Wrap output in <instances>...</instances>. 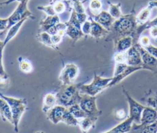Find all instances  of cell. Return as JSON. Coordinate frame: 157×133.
<instances>
[{"label":"cell","mask_w":157,"mask_h":133,"mask_svg":"<svg viewBox=\"0 0 157 133\" xmlns=\"http://www.w3.org/2000/svg\"><path fill=\"white\" fill-rule=\"evenodd\" d=\"M136 16L133 8L131 13L123 15L120 18L115 20L110 28L109 34L107 36L105 40L112 41L114 43L121 38L131 36L133 38L134 45L137 43L136 30L138 25L136 23Z\"/></svg>","instance_id":"1"},{"label":"cell","mask_w":157,"mask_h":133,"mask_svg":"<svg viewBox=\"0 0 157 133\" xmlns=\"http://www.w3.org/2000/svg\"><path fill=\"white\" fill-rule=\"evenodd\" d=\"M81 84L82 83L67 85H61L55 94L57 104L68 108L71 106L78 104L81 98L79 89Z\"/></svg>","instance_id":"2"},{"label":"cell","mask_w":157,"mask_h":133,"mask_svg":"<svg viewBox=\"0 0 157 133\" xmlns=\"http://www.w3.org/2000/svg\"><path fill=\"white\" fill-rule=\"evenodd\" d=\"M0 97L4 99L9 105L12 120L14 131L18 132V124L23 114L28 109L27 101L25 98H16L6 96L0 92Z\"/></svg>","instance_id":"3"},{"label":"cell","mask_w":157,"mask_h":133,"mask_svg":"<svg viewBox=\"0 0 157 133\" xmlns=\"http://www.w3.org/2000/svg\"><path fill=\"white\" fill-rule=\"evenodd\" d=\"M47 118L53 124H56L63 122L68 126H76L78 120L69 112V109L64 106L56 105L46 113Z\"/></svg>","instance_id":"4"},{"label":"cell","mask_w":157,"mask_h":133,"mask_svg":"<svg viewBox=\"0 0 157 133\" xmlns=\"http://www.w3.org/2000/svg\"><path fill=\"white\" fill-rule=\"evenodd\" d=\"M112 80V77H102L96 73L92 82L88 84L82 83L80 86V92L92 96H96L101 93L104 90L108 88L109 83Z\"/></svg>","instance_id":"5"},{"label":"cell","mask_w":157,"mask_h":133,"mask_svg":"<svg viewBox=\"0 0 157 133\" xmlns=\"http://www.w3.org/2000/svg\"><path fill=\"white\" fill-rule=\"evenodd\" d=\"M66 24V34L73 41L76 42L85 35L82 31V24L78 21L75 11L72 9L69 20L65 22Z\"/></svg>","instance_id":"6"},{"label":"cell","mask_w":157,"mask_h":133,"mask_svg":"<svg viewBox=\"0 0 157 133\" xmlns=\"http://www.w3.org/2000/svg\"><path fill=\"white\" fill-rule=\"evenodd\" d=\"M37 8L43 11L47 15H58L65 12H72L73 9L71 0H62L51 3L48 5L38 6Z\"/></svg>","instance_id":"7"},{"label":"cell","mask_w":157,"mask_h":133,"mask_svg":"<svg viewBox=\"0 0 157 133\" xmlns=\"http://www.w3.org/2000/svg\"><path fill=\"white\" fill-rule=\"evenodd\" d=\"M78 105L88 116L99 117L102 115V111L98 109L97 107L96 96L81 93V98Z\"/></svg>","instance_id":"8"},{"label":"cell","mask_w":157,"mask_h":133,"mask_svg":"<svg viewBox=\"0 0 157 133\" xmlns=\"http://www.w3.org/2000/svg\"><path fill=\"white\" fill-rule=\"evenodd\" d=\"M79 73V68L76 64L73 63H67L61 71L58 79L63 85H71L74 84Z\"/></svg>","instance_id":"9"},{"label":"cell","mask_w":157,"mask_h":133,"mask_svg":"<svg viewBox=\"0 0 157 133\" xmlns=\"http://www.w3.org/2000/svg\"><path fill=\"white\" fill-rule=\"evenodd\" d=\"M28 2H20L13 12L8 17L9 24L7 28L8 30L10 27L25 18H34L33 13L28 10L27 4Z\"/></svg>","instance_id":"10"},{"label":"cell","mask_w":157,"mask_h":133,"mask_svg":"<svg viewBox=\"0 0 157 133\" xmlns=\"http://www.w3.org/2000/svg\"><path fill=\"white\" fill-rule=\"evenodd\" d=\"M122 90L124 94L127 101L129 104V115L128 117H131L134 122L137 124L140 123V118L142 112L145 106H143L137 101H136L131 96L128 92L122 87Z\"/></svg>","instance_id":"11"},{"label":"cell","mask_w":157,"mask_h":133,"mask_svg":"<svg viewBox=\"0 0 157 133\" xmlns=\"http://www.w3.org/2000/svg\"><path fill=\"white\" fill-rule=\"evenodd\" d=\"M139 50L142 60V69L149 70L154 73H157V59L148 53L146 49L142 47L138 43L134 45Z\"/></svg>","instance_id":"12"},{"label":"cell","mask_w":157,"mask_h":133,"mask_svg":"<svg viewBox=\"0 0 157 133\" xmlns=\"http://www.w3.org/2000/svg\"><path fill=\"white\" fill-rule=\"evenodd\" d=\"M90 16L98 23L100 24L107 30L109 31L115 19L113 18L110 13L105 10H102L99 13L96 15H92L90 13Z\"/></svg>","instance_id":"13"},{"label":"cell","mask_w":157,"mask_h":133,"mask_svg":"<svg viewBox=\"0 0 157 133\" xmlns=\"http://www.w3.org/2000/svg\"><path fill=\"white\" fill-rule=\"evenodd\" d=\"M88 19L91 21V29L89 35L96 40L107 37V36L109 34V31L107 30L100 24L93 20L90 16H88Z\"/></svg>","instance_id":"14"},{"label":"cell","mask_w":157,"mask_h":133,"mask_svg":"<svg viewBox=\"0 0 157 133\" xmlns=\"http://www.w3.org/2000/svg\"><path fill=\"white\" fill-rule=\"evenodd\" d=\"M156 122H157V111L151 107L145 106L142 112L140 124L146 126Z\"/></svg>","instance_id":"15"},{"label":"cell","mask_w":157,"mask_h":133,"mask_svg":"<svg viewBox=\"0 0 157 133\" xmlns=\"http://www.w3.org/2000/svg\"><path fill=\"white\" fill-rule=\"evenodd\" d=\"M126 52H127L126 63L128 65L133 66H142V60L140 54L135 45H133Z\"/></svg>","instance_id":"16"},{"label":"cell","mask_w":157,"mask_h":133,"mask_svg":"<svg viewBox=\"0 0 157 133\" xmlns=\"http://www.w3.org/2000/svg\"><path fill=\"white\" fill-rule=\"evenodd\" d=\"M142 69V66H133L128 65L126 66V68L123 71H122L120 73L112 77V80L109 83L108 87H111L112 86H114V85L119 84L124 78H126L127 76H129L131 74L134 73L136 71H138V70H140Z\"/></svg>","instance_id":"17"},{"label":"cell","mask_w":157,"mask_h":133,"mask_svg":"<svg viewBox=\"0 0 157 133\" xmlns=\"http://www.w3.org/2000/svg\"><path fill=\"white\" fill-rule=\"evenodd\" d=\"M113 43L114 53L126 52L134 45L133 38L131 36L121 38Z\"/></svg>","instance_id":"18"},{"label":"cell","mask_w":157,"mask_h":133,"mask_svg":"<svg viewBox=\"0 0 157 133\" xmlns=\"http://www.w3.org/2000/svg\"><path fill=\"white\" fill-rule=\"evenodd\" d=\"M60 22L59 17L58 15H47L39 22L40 32H47L50 28Z\"/></svg>","instance_id":"19"},{"label":"cell","mask_w":157,"mask_h":133,"mask_svg":"<svg viewBox=\"0 0 157 133\" xmlns=\"http://www.w3.org/2000/svg\"><path fill=\"white\" fill-rule=\"evenodd\" d=\"M98 117L93 116H87L85 118L78 119V126H79L80 131L82 133H88V131L93 128L95 126V124L98 120Z\"/></svg>","instance_id":"20"},{"label":"cell","mask_w":157,"mask_h":133,"mask_svg":"<svg viewBox=\"0 0 157 133\" xmlns=\"http://www.w3.org/2000/svg\"><path fill=\"white\" fill-rule=\"evenodd\" d=\"M127 133H157V122L146 126L134 122L131 130Z\"/></svg>","instance_id":"21"},{"label":"cell","mask_w":157,"mask_h":133,"mask_svg":"<svg viewBox=\"0 0 157 133\" xmlns=\"http://www.w3.org/2000/svg\"><path fill=\"white\" fill-rule=\"evenodd\" d=\"M72 2L73 10L75 11L78 21L82 24L88 18L83 3L80 0H72Z\"/></svg>","instance_id":"22"},{"label":"cell","mask_w":157,"mask_h":133,"mask_svg":"<svg viewBox=\"0 0 157 133\" xmlns=\"http://www.w3.org/2000/svg\"><path fill=\"white\" fill-rule=\"evenodd\" d=\"M0 115L4 121H9L13 124L12 116L7 102L0 97Z\"/></svg>","instance_id":"23"},{"label":"cell","mask_w":157,"mask_h":133,"mask_svg":"<svg viewBox=\"0 0 157 133\" xmlns=\"http://www.w3.org/2000/svg\"><path fill=\"white\" fill-rule=\"evenodd\" d=\"M57 105V99L56 95L49 93L46 94L43 99L42 111L44 113H47L50 109L53 108Z\"/></svg>","instance_id":"24"},{"label":"cell","mask_w":157,"mask_h":133,"mask_svg":"<svg viewBox=\"0 0 157 133\" xmlns=\"http://www.w3.org/2000/svg\"><path fill=\"white\" fill-rule=\"evenodd\" d=\"M36 37L37 40L42 45L55 50L58 49V47L56 46L52 41V35L47 32H39L36 35Z\"/></svg>","instance_id":"25"},{"label":"cell","mask_w":157,"mask_h":133,"mask_svg":"<svg viewBox=\"0 0 157 133\" xmlns=\"http://www.w3.org/2000/svg\"><path fill=\"white\" fill-rule=\"evenodd\" d=\"M133 123L134 120L128 116L124 121L113 127L111 130L117 133H127L131 130Z\"/></svg>","instance_id":"26"},{"label":"cell","mask_w":157,"mask_h":133,"mask_svg":"<svg viewBox=\"0 0 157 133\" xmlns=\"http://www.w3.org/2000/svg\"><path fill=\"white\" fill-rule=\"evenodd\" d=\"M28 18H25L22 20H21L20 21L17 23L16 24H15L14 25H13L12 27H10L9 29H8V32L7 33V35L4 38V43L5 45V46L17 35V34L18 32L20 27H21V26L23 25V24L24 23V22L27 20Z\"/></svg>","instance_id":"27"},{"label":"cell","mask_w":157,"mask_h":133,"mask_svg":"<svg viewBox=\"0 0 157 133\" xmlns=\"http://www.w3.org/2000/svg\"><path fill=\"white\" fill-rule=\"evenodd\" d=\"M152 9L147 5V7L142 9L136 15V20L137 25H142L149 21Z\"/></svg>","instance_id":"28"},{"label":"cell","mask_w":157,"mask_h":133,"mask_svg":"<svg viewBox=\"0 0 157 133\" xmlns=\"http://www.w3.org/2000/svg\"><path fill=\"white\" fill-rule=\"evenodd\" d=\"M107 3L109 4L108 12L113 18L117 20L123 15L121 9V4L120 2L117 4H113L110 1H107Z\"/></svg>","instance_id":"29"},{"label":"cell","mask_w":157,"mask_h":133,"mask_svg":"<svg viewBox=\"0 0 157 133\" xmlns=\"http://www.w3.org/2000/svg\"><path fill=\"white\" fill-rule=\"evenodd\" d=\"M18 66L21 71L24 73H30L33 70V65L29 60L22 57H19L18 58Z\"/></svg>","instance_id":"30"},{"label":"cell","mask_w":157,"mask_h":133,"mask_svg":"<svg viewBox=\"0 0 157 133\" xmlns=\"http://www.w3.org/2000/svg\"><path fill=\"white\" fill-rule=\"evenodd\" d=\"M102 2L101 0H90L89 4V12L92 15H96L102 11Z\"/></svg>","instance_id":"31"},{"label":"cell","mask_w":157,"mask_h":133,"mask_svg":"<svg viewBox=\"0 0 157 133\" xmlns=\"http://www.w3.org/2000/svg\"><path fill=\"white\" fill-rule=\"evenodd\" d=\"M153 26H157V17L154 18L153 20L148 21L146 23L142 25H138L136 30V37L137 40H139V38L140 36L141 35V34L145 31L147 29H150L151 27Z\"/></svg>","instance_id":"32"},{"label":"cell","mask_w":157,"mask_h":133,"mask_svg":"<svg viewBox=\"0 0 157 133\" xmlns=\"http://www.w3.org/2000/svg\"><path fill=\"white\" fill-rule=\"evenodd\" d=\"M71 114L77 120L87 117L86 113L80 108L78 104H74L67 108Z\"/></svg>","instance_id":"33"},{"label":"cell","mask_w":157,"mask_h":133,"mask_svg":"<svg viewBox=\"0 0 157 133\" xmlns=\"http://www.w3.org/2000/svg\"><path fill=\"white\" fill-rule=\"evenodd\" d=\"M66 23H62L59 22L52 28H50L49 30L47 31V33H48L51 35H53L55 34H63L65 35L66 34Z\"/></svg>","instance_id":"34"},{"label":"cell","mask_w":157,"mask_h":133,"mask_svg":"<svg viewBox=\"0 0 157 133\" xmlns=\"http://www.w3.org/2000/svg\"><path fill=\"white\" fill-rule=\"evenodd\" d=\"M147 106L151 107L157 111V92L151 93L143 99Z\"/></svg>","instance_id":"35"},{"label":"cell","mask_w":157,"mask_h":133,"mask_svg":"<svg viewBox=\"0 0 157 133\" xmlns=\"http://www.w3.org/2000/svg\"><path fill=\"white\" fill-rule=\"evenodd\" d=\"M113 58L115 63H126L127 52H115Z\"/></svg>","instance_id":"36"},{"label":"cell","mask_w":157,"mask_h":133,"mask_svg":"<svg viewBox=\"0 0 157 133\" xmlns=\"http://www.w3.org/2000/svg\"><path fill=\"white\" fill-rule=\"evenodd\" d=\"M138 43L143 48H145L151 44V40L149 37L147 35H140L139 40Z\"/></svg>","instance_id":"37"},{"label":"cell","mask_w":157,"mask_h":133,"mask_svg":"<svg viewBox=\"0 0 157 133\" xmlns=\"http://www.w3.org/2000/svg\"><path fill=\"white\" fill-rule=\"evenodd\" d=\"M90 29H91V21L88 18V20L82 24V31L85 35H87L90 34Z\"/></svg>","instance_id":"38"},{"label":"cell","mask_w":157,"mask_h":133,"mask_svg":"<svg viewBox=\"0 0 157 133\" xmlns=\"http://www.w3.org/2000/svg\"><path fill=\"white\" fill-rule=\"evenodd\" d=\"M144 48L146 49V51L148 53H150L151 56H153V57L157 59V47L156 46H155L154 45L150 44V45H148V46Z\"/></svg>","instance_id":"39"},{"label":"cell","mask_w":157,"mask_h":133,"mask_svg":"<svg viewBox=\"0 0 157 133\" xmlns=\"http://www.w3.org/2000/svg\"><path fill=\"white\" fill-rule=\"evenodd\" d=\"M9 84V78L8 74L1 76L0 75V87H6Z\"/></svg>","instance_id":"40"},{"label":"cell","mask_w":157,"mask_h":133,"mask_svg":"<svg viewBox=\"0 0 157 133\" xmlns=\"http://www.w3.org/2000/svg\"><path fill=\"white\" fill-rule=\"evenodd\" d=\"M9 24V20L7 18H0V31L7 30Z\"/></svg>","instance_id":"41"},{"label":"cell","mask_w":157,"mask_h":133,"mask_svg":"<svg viewBox=\"0 0 157 133\" xmlns=\"http://www.w3.org/2000/svg\"><path fill=\"white\" fill-rule=\"evenodd\" d=\"M150 37L154 40H157V26H153L149 29Z\"/></svg>","instance_id":"42"},{"label":"cell","mask_w":157,"mask_h":133,"mask_svg":"<svg viewBox=\"0 0 157 133\" xmlns=\"http://www.w3.org/2000/svg\"><path fill=\"white\" fill-rule=\"evenodd\" d=\"M115 114L116 118H117L118 119H120V120L123 119L124 118H125L126 117V112H124V110L123 109H120V110H117Z\"/></svg>","instance_id":"43"},{"label":"cell","mask_w":157,"mask_h":133,"mask_svg":"<svg viewBox=\"0 0 157 133\" xmlns=\"http://www.w3.org/2000/svg\"><path fill=\"white\" fill-rule=\"evenodd\" d=\"M28 2L29 0H7L6 1L2 2L0 3V5H8L13 2Z\"/></svg>","instance_id":"44"},{"label":"cell","mask_w":157,"mask_h":133,"mask_svg":"<svg viewBox=\"0 0 157 133\" xmlns=\"http://www.w3.org/2000/svg\"><path fill=\"white\" fill-rule=\"evenodd\" d=\"M7 74V73L5 71L3 63H2V59L0 58V75L3 76Z\"/></svg>","instance_id":"45"},{"label":"cell","mask_w":157,"mask_h":133,"mask_svg":"<svg viewBox=\"0 0 157 133\" xmlns=\"http://www.w3.org/2000/svg\"><path fill=\"white\" fill-rule=\"evenodd\" d=\"M5 45L4 43V41H2L0 40V58L2 59L3 56V50L5 47Z\"/></svg>","instance_id":"46"},{"label":"cell","mask_w":157,"mask_h":133,"mask_svg":"<svg viewBox=\"0 0 157 133\" xmlns=\"http://www.w3.org/2000/svg\"><path fill=\"white\" fill-rule=\"evenodd\" d=\"M148 6L153 9V7L157 8V1H150L148 3Z\"/></svg>","instance_id":"47"},{"label":"cell","mask_w":157,"mask_h":133,"mask_svg":"<svg viewBox=\"0 0 157 133\" xmlns=\"http://www.w3.org/2000/svg\"><path fill=\"white\" fill-rule=\"evenodd\" d=\"M102 133H117V132H114V131H112V130L110 129V130H109V131H107V132H102Z\"/></svg>","instance_id":"48"},{"label":"cell","mask_w":157,"mask_h":133,"mask_svg":"<svg viewBox=\"0 0 157 133\" xmlns=\"http://www.w3.org/2000/svg\"><path fill=\"white\" fill-rule=\"evenodd\" d=\"M62 1V0H51V1H50V4H51V3L55 2H57V1Z\"/></svg>","instance_id":"49"},{"label":"cell","mask_w":157,"mask_h":133,"mask_svg":"<svg viewBox=\"0 0 157 133\" xmlns=\"http://www.w3.org/2000/svg\"><path fill=\"white\" fill-rule=\"evenodd\" d=\"M90 1V0H83V1H82V3H84V2H86V1Z\"/></svg>","instance_id":"50"},{"label":"cell","mask_w":157,"mask_h":133,"mask_svg":"<svg viewBox=\"0 0 157 133\" xmlns=\"http://www.w3.org/2000/svg\"><path fill=\"white\" fill-rule=\"evenodd\" d=\"M35 133H44V132L43 131H37V132H36Z\"/></svg>","instance_id":"51"}]
</instances>
